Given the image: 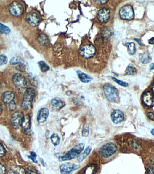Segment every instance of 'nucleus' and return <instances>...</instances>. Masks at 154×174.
<instances>
[{
  "label": "nucleus",
  "instance_id": "23",
  "mask_svg": "<svg viewBox=\"0 0 154 174\" xmlns=\"http://www.w3.org/2000/svg\"><path fill=\"white\" fill-rule=\"evenodd\" d=\"M139 60L140 62L142 64H146L150 62L151 58L148 53H143L139 54Z\"/></svg>",
  "mask_w": 154,
  "mask_h": 174
},
{
  "label": "nucleus",
  "instance_id": "25",
  "mask_svg": "<svg viewBox=\"0 0 154 174\" xmlns=\"http://www.w3.org/2000/svg\"><path fill=\"white\" fill-rule=\"evenodd\" d=\"M10 64L12 65H14L19 64H24L25 63V61L21 57H13L10 61Z\"/></svg>",
  "mask_w": 154,
  "mask_h": 174
},
{
  "label": "nucleus",
  "instance_id": "31",
  "mask_svg": "<svg viewBox=\"0 0 154 174\" xmlns=\"http://www.w3.org/2000/svg\"><path fill=\"white\" fill-rule=\"evenodd\" d=\"M12 170L16 174H26L25 170L21 167L13 166L12 167Z\"/></svg>",
  "mask_w": 154,
  "mask_h": 174
},
{
  "label": "nucleus",
  "instance_id": "45",
  "mask_svg": "<svg viewBox=\"0 0 154 174\" xmlns=\"http://www.w3.org/2000/svg\"><path fill=\"white\" fill-rule=\"evenodd\" d=\"M148 42L150 44H154V37H152L149 39L148 41Z\"/></svg>",
  "mask_w": 154,
  "mask_h": 174
},
{
  "label": "nucleus",
  "instance_id": "38",
  "mask_svg": "<svg viewBox=\"0 0 154 174\" xmlns=\"http://www.w3.org/2000/svg\"><path fill=\"white\" fill-rule=\"evenodd\" d=\"M112 79H113L114 81L116 82V83H118L119 85H121V86H123L124 87H126L128 86V83H127L126 82H124L121 81V80L117 79V78H115V77H112Z\"/></svg>",
  "mask_w": 154,
  "mask_h": 174
},
{
  "label": "nucleus",
  "instance_id": "36",
  "mask_svg": "<svg viewBox=\"0 0 154 174\" xmlns=\"http://www.w3.org/2000/svg\"><path fill=\"white\" fill-rule=\"evenodd\" d=\"M16 68V69L17 70L19 71L25 72L26 69V65L25 64V63L19 64L17 65Z\"/></svg>",
  "mask_w": 154,
  "mask_h": 174
},
{
  "label": "nucleus",
  "instance_id": "28",
  "mask_svg": "<svg viewBox=\"0 0 154 174\" xmlns=\"http://www.w3.org/2000/svg\"><path fill=\"white\" fill-rule=\"evenodd\" d=\"M137 70L132 64H129L126 69V73L128 75H134L137 72Z\"/></svg>",
  "mask_w": 154,
  "mask_h": 174
},
{
  "label": "nucleus",
  "instance_id": "24",
  "mask_svg": "<svg viewBox=\"0 0 154 174\" xmlns=\"http://www.w3.org/2000/svg\"><path fill=\"white\" fill-rule=\"evenodd\" d=\"M128 48V52L131 55H134L136 51V46L133 42H127L125 44Z\"/></svg>",
  "mask_w": 154,
  "mask_h": 174
},
{
  "label": "nucleus",
  "instance_id": "7",
  "mask_svg": "<svg viewBox=\"0 0 154 174\" xmlns=\"http://www.w3.org/2000/svg\"><path fill=\"white\" fill-rule=\"evenodd\" d=\"M9 11L10 14L13 16L20 17L23 13L24 9L20 3L17 1H14L9 6Z\"/></svg>",
  "mask_w": 154,
  "mask_h": 174
},
{
  "label": "nucleus",
  "instance_id": "17",
  "mask_svg": "<svg viewBox=\"0 0 154 174\" xmlns=\"http://www.w3.org/2000/svg\"><path fill=\"white\" fill-rule=\"evenodd\" d=\"M15 97V93L12 91H5L2 94V100L6 105L14 101Z\"/></svg>",
  "mask_w": 154,
  "mask_h": 174
},
{
  "label": "nucleus",
  "instance_id": "49",
  "mask_svg": "<svg viewBox=\"0 0 154 174\" xmlns=\"http://www.w3.org/2000/svg\"><path fill=\"white\" fill-rule=\"evenodd\" d=\"M3 110V107H2V105L1 103H0V112H1Z\"/></svg>",
  "mask_w": 154,
  "mask_h": 174
},
{
  "label": "nucleus",
  "instance_id": "41",
  "mask_svg": "<svg viewBox=\"0 0 154 174\" xmlns=\"http://www.w3.org/2000/svg\"><path fill=\"white\" fill-rule=\"evenodd\" d=\"M28 172L29 174H40L36 170H34L30 167L28 169Z\"/></svg>",
  "mask_w": 154,
  "mask_h": 174
},
{
  "label": "nucleus",
  "instance_id": "10",
  "mask_svg": "<svg viewBox=\"0 0 154 174\" xmlns=\"http://www.w3.org/2000/svg\"><path fill=\"white\" fill-rule=\"evenodd\" d=\"M110 11L108 8H102L98 12V19L101 23H105L108 22L110 18Z\"/></svg>",
  "mask_w": 154,
  "mask_h": 174
},
{
  "label": "nucleus",
  "instance_id": "5",
  "mask_svg": "<svg viewBox=\"0 0 154 174\" xmlns=\"http://www.w3.org/2000/svg\"><path fill=\"white\" fill-rule=\"evenodd\" d=\"M12 81L16 86L19 91L24 93L27 88V82L25 77L22 75L21 74L18 73H15L14 75L13 76Z\"/></svg>",
  "mask_w": 154,
  "mask_h": 174
},
{
  "label": "nucleus",
  "instance_id": "44",
  "mask_svg": "<svg viewBox=\"0 0 154 174\" xmlns=\"http://www.w3.org/2000/svg\"><path fill=\"white\" fill-rule=\"evenodd\" d=\"M108 1H96L95 2H98L99 4L102 5V4H105Z\"/></svg>",
  "mask_w": 154,
  "mask_h": 174
},
{
  "label": "nucleus",
  "instance_id": "22",
  "mask_svg": "<svg viewBox=\"0 0 154 174\" xmlns=\"http://www.w3.org/2000/svg\"><path fill=\"white\" fill-rule=\"evenodd\" d=\"M79 78L81 82L85 83H89L92 81V78L90 76L87 75L86 73H83L82 72L78 71L77 72Z\"/></svg>",
  "mask_w": 154,
  "mask_h": 174
},
{
  "label": "nucleus",
  "instance_id": "51",
  "mask_svg": "<svg viewBox=\"0 0 154 174\" xmlns=\"http://www.w3.org/2000/svg\"><path fill=\"white\" fill-rule=\"evenodd\" d=\"M152 91H153V93H154V83H153V85H152Z\"/></svg>",
  "mask_w": 154,
  "mask_h": 174
},
{
  "label": "nucleus",
  "instance_id": "34",
  "mask_svg": "<svg viewBox=\"0 0 154 174\" xmlns=\"http://www.w3.org/2000/svg\"><path fill=\"white\" fill-rule=\"evenodd\" d=\"M95 170V167L94 165H91L87 167L86 169L84 171V174H93Z\"/></svg>",
  "mask_w": 154,
  "mask_h": 174
},
{
  "label": "nucleus",
  "instance_id": "3",
  "mask_svg": "<svg viewBox=\"0 0 154 174\" xmlns=\"http://www.w3.org/2000/svg\"><path fill=\"white\" fill-rule=\"evenodd\" d=\"M85 145L83 143H80L73 147L70 151L62 156L59 158L60 162H64L66 160H71L78 156L84 150Z\"/></svg>",
  "mask_w": 154,
  "mask_h": 174
},
{
  "label": "nucleus",
  "instance_id": "13",
  "mask_svg": "<svg viewBox=\"0 0 154 174\" xmlns=\"http://www.w3.org/2000/svg\"><path fill=\"white\" fill-rule=\"evenodd\" d=\"M26 19L27 22L31 26H36L40 24V17L36 13H30L26 16Z\"/></svg>",
  "mask_w": 154,
  "mask_h": 174
},
{
  "label": "nucleus",
  "instance_id": "19",
  "mask_svg": "<svg viewBox=\"0 0 154 174\" xmlns=\"http://www.w3.org/2000/svg\"><path fill=\"white\" fill-rule=\"evenodd\" d=\"M114 35V31L112 29L106 26L103 29L102 31V35L103 37L106 39H110Z\"/></svg>",
  "mask_w": 154,
  "mask_h": 174
},
{
  "label": "nucleus",
  "instance_id": "14",
  "mask_svg": "<svg viewBox=\"0 0 154 174\" xmlns=\"http://www.w3.org/2000/svg\"><path fill=\"white\" fill-rule=\"evenodd\" d=\"M49 115V111L47 108H42L37 113V121L39 123H44L46 121Z\"/></svg>",
  "mask_w": 154,
  "mask_h": 174
},
{
  "label": "nucleus",
  "instance_id": "47",
  "mask_svg": "<svg viewBox=\"0 0 154 174\" xmlns=\"http://www.w3.org/2000/svg\"><path fill=\"white\" fill-rule=\"evenodd\" d=\"M150 70H154V63H153V64H152L150 65Z\"/></svg>",
  "mask_w": 154,
  "mask_h": 174
},
{
  "label": "nucleus",
  "instance_id": "35",
  "mask_svg": "<svg viewBox=\"0 0 154 174\" xmlns=\"http://www.w3.org/2000/svg\"><path fill=\"white\" fill-rule=\"evenodd\" d=\"M8 59L7 57L4 54L0 55V66L4 65L7 63Z\"/></svg>",
  "mask_w": 154,
  "mask_h": 174
},
{
  "label": "nucleus",
  "instance_id": "33",
  "mask_svg": "<svg viewBox=\"0 0 154 174\" xmlns=\"http://www.w3.org/2000/svg\"><path fill=\"white\" fill-rule=\"evenodd\" d=\"M7 109L10 111H14L17 109V106L15 100L10 102L9 104L6 105Z\"/></svg>",
  "mask_w": 154,
  "mask_h": 174
},
{
  "label": "nucleus",
  "instance_id": "26",
  "mask_svg": "<svg viewBox=\"0 0 154 174\" xmlns=\"http://www.w3.org/2000/svg\"><path fill=\"white\" fill-rule=\"evenodd\" d=\"M51 139L52 143L55 146L59 145L61 140H60V138L58 135L55 134V133L53 134L51 136Z\"/></svg>",
  "mask_w": 154,
  "mask_h": 174
},
{
  "label": "nucleus",
  "instance_id": "40",
  "mask_svg": "<svg viewBox=\"0 0 154 174\" xmlns=\"http://www.w3.org/2000/svg\"><path fill=\"white\" fill-rule=\"evenodd\" d=\"M7 172V169L3 164L0 163V174H5Z\"/></svg>",
  "mask_w": 154,
  "mask_h": 174
},
{
  "label": "nucleus",
  "instance_id": "42",
  "mask_svg": "<svg viewBox=\"0 0 154 174\" xmlns=\"http://www.w3.org/2000/svg\"><path fill=\"white\" fill-rule=\"evenodd\" d=\"M147 116H148V117L150 119L154 121V113H153L150 112L147 113Z\"/></svg>",
  "mask_w": 154,
  "mask_h": 174
},
{
  "label": "nucleus",
  "instance_id": "32",
  "mask_svg": "<svg viewBox=\"0 0 154 174\" xmlns=\"http://www.w3.org/2000/svg\"><path fill=\"white\" fill-rule=\"evenodd\" d=\"M89 131H90V129H89V125L88 124L86 123L83 126L82 132V136L85 137H88Z\"/></svg>",
  "mask_w": 154,
  "mask_h": 174
},
{
  "label": "nucleus",
  "instance_id": "6",
  "mask_svg": "<svg viewBox=\"0 0 154 174\" xmlns=\"http://www.w3.org/2000/svg\"><path fill=\"white\" fill-rule=\"evenodd\" d=\"M120 17L121 19L125 20H131L134 18V12L132 6L126 5L124 6L119 12Z\"/></svg>",
  "mask_w": 154,
  "mask_h": 174
},
{
  "label": "nucleus",
  "instance_id": "15",
  "mask_svg": "<svg viewBox=\"0 0 154 174\" xmlns=\"http://www.w3.org/2000/svg\"><path fill=\"white\" fill-rule=\"evenodd\" d=\"M111 118L113 123L115 124L120 123L124 120V113L120 110H115L111 113Z\"/></svg>",
  "mask_w": 154,
  "mask_h": 174
},
{
  "label": "nucleus",
  "instance_id": "48",
  "mask_svg": "<svg viewBox=\"0 0 154 174\" xmlns=\"http://www.w3.org/2000/svg\"><path fill=\"white\" fill-rule=\"evenodd\" d=\"M7 174H16L14 171L12 170H9L8 172H7Z\"/></svg>",
  "mask_w": 154,
  "mask_h": 174
},
{
  "label": "nucleus",
  "instance_id": "30",
  "mask_svg": "<svg viewBox=\"0 0 154 174\" xmlns=\"http://www.w3.org/2000/svg\"><path fill=\"white\" fill-rule=\"evenodd\" d=\"M40 69L43 72H46L50 69V67L44 61H41L38 63Z\"/></svg>",
  "mask_w": 154,
  "mask_h": 174
},
{
  "label": "nucleus",
  "instance_id": "16",
  "mask_svg": "<svg viewBox=\"0 0 154 174\" xmlns=\"http://www.w3.org/2000/svg\"><path fill=\"white\" fill-rule=\"evenodd\" d=\"M142 101L144 105L148 107L153 106L154 103V97L152 93L150 92H147L143 95Z\"/></svg>",
  "mask_w": 154,
  "mask_h": 174
},
{
  "label": "nucleus",
  "instance_id": "2",
  "mask_svg": "<svg viewBox=\"0 0 154 174\" xmlns=\"http://www.w3.org/2000/svg\"><path fill=\"white\" fill-rule=\"evenodd\" d=\"M35 90L32 88H29L24 92L21 106L25 111L29 110L35 95Z\"/></svg>",
  "mask_w": 154,
  "mask_h": 174
},
{
  "label": "nucleus",
  "instance_id": "1",
  "mask_svg": "<svg viewBox=\"0 0 154 174\" xmlns=\"http://www.w3.org/2000/svg\"><path fill=\"white\" fill-rule=\"evenodd\" d=\"M103 91L106 99L112 103H117L119 101V92L114 86L106 83L104 85Z\"/></svg>",
  "mask_w": 154,
  "mask_h": 174
},
{
  "label": "nucleus",
  "instance_id": "37",
  "mask_svg": "<svg viewBox=\"0 0 154 174\" xmlns=\"http://www.w3.org/2000/svg\"><path fill=\"white\" fill-rule=\"evenodd\" d=\"M36 157H37V155L34 152H31L30 153V155L28 156V158L31 159L32 162H34L35 163H37V162H38L37 159H36Z\"/></svg>",
  "mask_w": 154,
  "mask_h": 174
},
{
  "label": "nucleus",
  "instance_id": "8",
  "mask_svg": "<svg viewBox=\"0 0 154 174\" xmlns=\"http://www.w3.org/2000/svg\"><path fill=\"white\" fill-rule=\"evenodd\" d=\"M23 116L22 112L19 111L13 113L11 118V124L13 128L18 129L21 126Z\"/></svg>",
  "mask_w": 154,
  "mask_h": 174
},
{
  "label": "nucleus",
  "instance_id": "43",
  "mask_svg": "<svg viewBox=\"0 0 154 174\" xmlns=\"http://www.w3.org/2000/svg\"><path fill=\"white\" fill-rule=\"evenodd\" d=\"M147 174H154V168L152 166L150 167Z\"/></svg>",
  "mask_w": 154,
  "mask_h": 174
},
{
  "label": "nucleus",
  "instance_id": "18",
  "mask_svg": "<svg viewBox=\"0 0 154 174\" xmlns=\"http://www.w3.org/2000/svg\"><path fill=\"white\" fill-rule=\"evenodd\" d=\"M52 105L57 109H61L65 105V103L60 98H57L52 99L51 102Z\"/></svg>",
  "mask_w": 154,
  "mask_h": 174
},
{
  "label": "nucleus",
  "instance_id": "52",
  "mask_svg": "<svg viewBox=\"0 0 154 174\" xmlns=\"http://www.w3.org/2000/svg\"><path fill=\"white\" fill-rule=\"evenodd\" d=\"M1 82H0V88H1Z\"/></svg>",
  "mask_w": 154,
  "mask_h": 174
},
{
  "label": "nucleus",
  "instance_id": "27",
  "mask_svg": "<svg viewBox=\"0 0 154 174\" xmlns=\"http://www.w3.org/2000/svg\"><path fill=\"white\" fill-rule=\"evenodd\" d=\"M29 80L31 85L34 87L38 86V82L36 77L33 75L32 73H30L28 75Z\"/></svg>",
  "mask_w": 154,
  "mask_h": 174
},
{
  "label": "nucleus",
  "instance_id": "9",
  "mask_svg": "<svg viewBox=\"0 0 154 174\" xmlns=\"http://www.w3.org/2000/svg\"><path fill=\"white\" fill-rule=\"evenodd\" d=\"M80 54L85 58H92L95 55L96 48L92 45H87L81 48L80 51Z\"/></svg>",
  "mask_w": 154,
  "mask_h": 174
},
{
  "label": "nucleus",
  "instance_id": "29",
  "mask_svg": "<svg viewBox=\"0 0 154 174\" xmlns=\"http://www.w3.org/2000/svg\"><path fill=\"white\" fill-rule=\"evenodd\" d=\"M11 32V29L8 26L0 23V33L4 34H8Z\"/></svg>",
  "mask_w": 154,
  "mask_h": 174
},
{
  "label": "nucleus",
  "instance_id": "50",
  "mask_svg": "<svg viewBox=\"0 0 154 174\" xmlns=\"http://www.w3.org/2000/svg\"><path fill=\"white\" fill-rule=\"evenodd\" d=\"M151 133L152 134V135L154 136V129H152L151 131Z\"/></svg>",
  "mask_w": 154,
  "mask_h": 174
},
{
  "label": "nucleus",
  "instance_id": "4",
  "mask_svg": "<svg viewBox=\"0 0 154 174\" xmlns=\"http://www.w3.org/2000/svg\"><path fill=\"white\" fill-rule=\"evenodd\" d=\"M117 151L116 145L113 142L106 143L99 150L100 156L105 158H108L114 155Z\"/></svg>",
  "mask_w": 154,
  "mask_h": 174
},
{
  "label": "nucleus",
  "instance_id": "21",
  "mask_svg": "<svg viewBox=\"0 0 154 174\" xmlns=\"http://www.w3.org/2000/svg\"><path fill=\"white\" fill-rule=\"evenodd\" d=\"M38 41L41 46H46L50 44V41L48 37L44 34H41L38 36Z\"/></svg>",
  "mask_w": 154,
  "mask_h": 174
},
{
  "label": "nucleus",
  "instance_id": "46",
  "mask_svg": "<svg viewBox=\"0 0 154 174\" xmlns=\"http://www.w3.org/2000/svg\"><path fill=\"white\" fill-rule=\"evenodd\" d=\"M135 40H136V41L137 42H138L139 44V45H142V42H141V41H140V39H137V38H135Z\"/></svg>",
  "mask_w": 154,
  "mask_h": 174
},
{
  "label": "nucleus",
  "instance_id": "12",
  "mask_svg": "<svg viewBox=\"0 0 154 174\" xmlns=\"http://www.w3.org/2000/svg\"><path fill=\"white\" fill-rule=\"evenodd\" d=\"M21 127L22 130L26 134H29L31 132V118L28 115L24 116Z\"/></svg>",
  "mask_w": 154,
  "mask_h": 174
},
{
  "label": "nucleus",
  "instance_id": "11",
  "mask_svg": "<svg viewBox=\"0 0 154 174\" xmlns=\"http://www.w3.org/2000/svg\"><path fill=\"white\" fill-rule=\"evenodd\" d=\"M79 165L71 163H66L61 165L60 167L61 173L63 174H69L73 171L79 168Z\"/></svg>",
  "mask_w": 154,
  "mask_h": 174
},
{
  "label": "nucleus",
  "instance_id": "20",
  "mask_svg": "<svg viewBox=\"0 0 154 174\" xmlns=\"http://www.w3.org/2000/svg\"><path fill=\"white\" fill-rule=\"evenodd\" d=\"M92 150V147L91 146H88L84 152L81 154H80L78 157H77V160L79 162H83V160L86 158V157L90 154L91 151Z\"/></svg>",
  "mask_w": 154,
  "mask_h": 174
},
{
  "label": "nucleus",
  "instance_id": "39",
  "mask_svg": "<svg viewBox=\"0 0 154 174\" xmlns=\"http://www.w3.org/2000/svg\"><path fill=\"white\" fill-rule=\"evenodd\" d=\"M6 152L5 147L1 143H0V158L6 155Z\"/></svg>",
  "mask_w": 154,
  "mask_h": 174
}]
</instances>
